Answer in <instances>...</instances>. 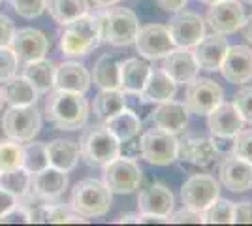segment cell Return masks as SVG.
Masks as SVG:
<instances>
[{"mask_svg": "<svg viewBox=\"0 0 252 226\" xmlns=\"http://www.w3.org/2000/svg\"><path fill=\"white\" fill-rule=\"evenodd\" d=\"M43 102V117L53 125L55 130H79L85 129L89 121V104L81 93L74 91H63V89H51L45 93Z\"/></svg>", "mask_w": 252, "mask_h": 226, "instance_id": "6da1fadb", "label": "cell"}, {"mask_svg": "<svg viewBox=\"0 0 252 226\" xmlns=\"http://www.w3.org/2000/svg\"><path fill=\"white\" fill-rule=\"evenodd\" d=\"M102 43V17L98 11L77 17L75 21L61 27L59 32V49L64 57H87Z\"/></svg>", "mask_w": 252, "mask_h": 226, "instance_id": "7a4b0ae2", "label": "cell"}, {"mask_svg": "<svg viewBox=\"0 0 252 226\" xmlns=\"http://www.w3.org/2000/svg\"><path fill=\"white\" fill-rule=\"evenodd\" d=\"M111 202L113 193L109 191V187L102 179L93 177L77 181L70 194V207L87 219L107 215L111 209Z\"/></svg>", "mask_w": 252, "mask_h": 226, "instance_id": "3957f363", "label": "cell"}, {"mask_svg": "<svg viewBox=\"0 0 252 226\" xmlns=\"http://www.w3.org/2000/svg\"><path fill=\"white\" fill-rule=\"evenodd\" d=\"M121 141L105 129V125H93L83 130L79 140V157L91 168H105L121 155Z\"/></svg>", "mask_w": 252, "mask_h": 226, "instance_id": "277c9868", "label": "cell"}, {"mask_svg": "<svg viewBox=\"0 0 252 226\" xmlns=\"http://www.w3.org/2000/svg\"><path fill=\"white\" fill-rule=\"evenodd\" d=\"M102 17V42L115 45V47H126L136 42L139 32V21L137 15L128 8H100Z\"/></svg>", "mask_w": 252, "mask_h": 226, "instance_id": "5b68a950", "label": "cell"}, {"mask_svg": "<svg viewBox=\"0 0 252 226\" xmlns=\"http://www.w3.org/2000/svg\"><path fill=\"white\" fill-rule=\"evenodd\" d=\"M0 127L6 138L15 140L19 143L34 140L42 130V113L36 108V104L31 106H10L2 113Z\"/></svg>", "mask_w": 252, "mask_h": 226, "instance_id": "8992f818", "label": "cell"}, {"mask_svg": "<svg viewBox=\"0 0 252 226\" xmlns=\"http://www.w3.org/2000/svg\"><path fill=\"white\" fill-rule=\"evenodd\" d=\"M177 147L179 140L175 138V134L157 127L147 130L139 140L141 159L155 166H168L177 161Z\"/></svg>", "mask_w": 252, "mask_h": 226, "instance_id": "52a82bcc", "label": "cell"}, {"mask_svg": "<svg viewBox=\"0 0 252 226\" xmlns=\"http://www.w3.org/2000/svg\"><path fill=\"white\" fill-rule=\"evenodd\" d=\"M224 102V91L222 87L209 77H196L187 83L185 93V106L189 113L194 115H209L217 106Z\"/></svg>", "mask_w": 252, "mask_h": 226, "instance_id": "ba28073f", "label": "cell"}, {"mask_svg": "<svg viewBox=\"0 0 252 226\" xmlns=\"http://www.w3.org/2000/svg\"><path fill=\"white\" fill-rule=\"evenodd\" d=\"M141 168L132 157L119 155L115 161H111L104 168V181L109 191L115 194H132L136 193L141 185Z\"/></svg>", "mask_w": 252, "mask_h": 226, "instance_id": "9c48e42d", "label": "cell"}, {"mask_svg": "<svg viewBox=\"0 0 252 226\" xmlns=\"http://www.w3.org/2000/svg\"><path fill=\"white\" fill-rule=\"evenodd\" d=\"M220 194L219 181L209 173H194L181 187V200L185 207L203 213Z\"/></svg>", "mask_w": 252, "mask_h": 226, "instance_id": "30bf717a", "label": "cell"}, {"mask_svg": "<svg viewBox=\"0 0 252 226\" xmlns=\"http://www.w3.org/2000/svg\"><path fill=\"white\" fill-rule=\"evenodd\" d=\"M134 45H136L137 53L147 61H160L175 47L166 25L139 27V32L136 36Z\"/></svg>", "mask_w": 252, "mask_h": 226, "instance_id": "8fae6325", "label": "cell"}, {"mask_svg": "<svg viewBox=\"0 0 252 226\" xmlns=\"http://www.w3.org/2000/svg\"><path fill=\"white\" fill-rule=\"evenodd\" d=\"M168 31L173 43H175V47L192 49L205 36V21H203L201 15L194 13V11L181 10L169 21Z\"/></svg>", "mask_w": 252, "mask_h": 226, "instance_id": "7c38bea8", "label": "cell"}, {"mask_svg": "<svg viewBox=\"0 0 252 226\" xmlns=\"http://www.w3.org/2000/svg\"><path fill=\"white\" fill-rule=\"evenodd\" d=\"M205 19L213 32L233 34L241 31L245 23V10L239 0H219L211 4Z\"/></svg>", "mask_w": 252, "mask_h": 226, "instance_id": "4fadbf2b", "label": "cell"}, {"mask_svg": "<svg viewBox=\"0 0 252 226\" xmlns=\"http://www.w3.org/2000/svg\"><path fill=\"white\" fill-rule=\"evenodd\" d=\"M220 151L215 138L207 136H185L179 140L177 159L183 162H189L192 166H211L219 159Z\"/></svg>", "mask_w": 252, "mask_h": 226, "instance_id": "5bb4252c", "label": "cell"}, {"mask_svg": "<svg viewBox=\"0 0 252 226\" xmlns=\"http://www.w3.org/2000/svg\"><path fill=\"white\" fill-rule=\"evenodd\" d=\"M219 179L231 193H245L252 189V164L233 153H226L219 164Z\"/></svg>", "mask_w": 252, "mask_h": 226, "instance_id": "9a60e30c", "label": "cell"}, {"mask_svg": "<svg viewBox=\"0 0 252 226\" xmlns=\"http://www.w3.org/2000/svg\"><path fill=\"white\" fill-rule=\"evenodd\" d=\"M220 74L233 85H245L252 79V49L247 45H230L220 65Z\"/></svg>", "mask_w": 252, "mask_h": 226, "instance_id": "2e32d148", "label": "cell"}, {"mask_svg": "<svg viewBox=\"0 0 252 226\" xmlns=\"http://www.w3.org/2000/svg\"><path fill=\"white\" fill-rule=\"evenodd\" d=\"M68 189V172L47 166L42 172L32 173L31 194L43 202H55Z\"/></svg>", "mask_w": 252, "mask_h": 226, "instance_id": "e0dca14e", "label": "cell"}, {"mask_svg": "<svg viewBox=\"0 0 252 226\" xmlns=\"http://www.w3.org/2000/svg\"><path fill=\"white\" fill-rule=\"evenodd\" d=\"M243 127L245 121L231 102H222L220 106H217L207 115V129L213 138H220V140L235 138Z\"/></svg>", "mask_w": 252, "mask_h": 226, "instance_id": "ac0fdd59", "label": "cell"}, {"mask_svg": "<svg viewBox=\"0 0 252 226\" xmlns=\"http://www.w3.org/2000/svg\"><path fill=\"white\" fill-rule=\"evenodd\" d=\"M162 70L177 83V85H187L192 79L198 77L200 66L194 59L192 49L187 47H173L164 59H162Z\"/></svg>", "mask_w": 252, "mask_h": 226, "instance_id": "d6986e66", "label": "cell"}, {"mask_svg": "<svg viewBox=\"0 0 252 226\" xmlns=\"http://www.w3.org/2000/svg\"><path fill=\"white\" fill-rule=\"evenodd\" d=\"M49 47H51L49 38L42 31L32 29V27L15 31L13 42H11V49L15 51L19 63H29V61L42 59L47 55Z\"/></svg>", "mask_w": 252, "mask_h": 226, "instance_id": "ffe728a7", "label": "cell"}, {"mask_svg": "<svg viewBox=\"0 0 252 226\" xmlns=\"http://www.w3.org/2000/svg\"><path fill=\"white\" fill-rule=\"evenodd\" d=\"M137 207H139V213L143 215L169 217L171 211L175 209V198L166 185L151 183L139 191Z\"/></svg>", "mask_w": 252, "mask_h": 226, "instance_id": "44dd1931", "label": "cell"}, {"mask_svg": "<svg viewBox=\"0 0 252 226\" xmlns=\"http://www.w3.org/2000/svg\"><path fill=\"white\" fill-rule=\"evenodd\" d=\"M228 47H230V43L224 38V34L213 32L209 36L205 34L200 40V43L192 47V53H194V59L200 66V70L219 72Z\"/></svg>", "mask_w": 252, "mask_h": 226, "instance_id": "7402d4cb", "label": "cell"}, {"mask_svg": "<svg viewBox=\"0 0 252 226\" xmlns=\"http://www.w3.org/2000/svg\"><path fill=\"white\" fill-rule=\"evenodd\" d=\"M189 109L185 106V102H177V100H166L160 102L157 108L151 113V121L157 129H162L171 134H179L187 129L189 125Z\"/></svg>", "mask_w": 252, "mask_h": 226, "instance_id": "603a6c76", "label": "cell"}, {"mask_svg": "<svg viewBox=\"0 0 252 226\" xmlns=\"http://www.w3.org/2000/svg\"><path fill=\"white\" fill-rule=\"evenodd\" d=\"M93 83L91 72L85 68L81 63L75 61H64L61 65H57L55 72V85L53 89H63V91H74L85 95Z\"/></svg>", "mask_w": 252, "mask_h": 226, "instance_id": "cb8c5ba5", "label": "cell"}, {"mask_svg": "<svg viewBox=\"0 0 252 226\" xmlns=\"http://www.w3.org/2000/svg\"><path fill=\"white\" fill-rule=\"evenodd\" d=\"M175 95H177V83L162 68H151L147 83L137 97L143 104H160L175 98Z\"/></svg>", "mask_w": 252, "mask_h": 226, "instance_id": "d4e9b609", "label": "cell"}, {"mask_svg": "<svg viewBox=\"0 0 252 226\" xmlns=\"http://www.w3.org/2000/svg\"><path fill=\"white\" fill-rule=\"evenodd\" d=\"M151 74V65L137 57L126 59L121 63V91L125 95H139L141 89L147 83Z\"/></svg>", "mask_w": 252, "mask_h": 226, "instance_id": "484cf974", "label": "cell"}, {"mask_svg": "<svg viewBox=\"0 0 252 226\" xmlns=\"http://www.w3.org/2000/svg\"><path fill=\"white\" fill-rule=\"evenodd\" d=\"M55 72H57V63H53L47 57H42L25 63L21 75L38 91V95H45L55 85Z\"/></svg>", "mask_w": 252, "mask_h": 226, "instance_id": "4316f807", "label": "cell"}, {"mask_svg": "<svg viewBox=\"0 0 252 226\" xmlns=\"http://www.w3.org/2000/svg\"><path fill=\"white\" fill-rule=\"evenodd\" d=\"M47 155H49V166L64 172H72L81 159L79 143L70 138H55L47 141Z\"/></svg>", "mask_w": 252, "mask_h": 226, "instance_id": "83f0119b", "label": "cell"}, {"mask_svg": "<svg viewBox=\"0 0 252 226\" xmlns=\"http://www.w3.org/2000/svg\"><path fill=\"white\" fill-rule=\"evenodd\" d=\"M121 59L113 53H104L94 63L93 81L100 89H119L121 87Z\"/></svg>", "mask_w": 252, "mask_h": 226, "instance_id": "f1b7e54d", "label": "cell"}, {"mask_svg": "<svg viewBox=\"0 0 252 226\" xmlns=\"http://www.w3.org/2000/svg\"><path fill=\"white\" fill-rule=\"evenodd\" d=\"M104 125L105 129L109 130L121 143L132 141L139 134V130H141V121L136 115V111H132V109L128 108H123L119 113L111 115L109 119H105Z\"/></svg>", "mask_w": 252, "mask_h": 226, "instance_id": "f546056e", "label": "cell"}, {"mask_svg": "<svg viewBox=\"0 0 252 226\" xmlns=\"http://www.w3.org/2000/svg\"><path fill=\"white\" fill-rule=\"evenodd\" d=\"M45 11L59 27L75 21L77 17L91 11L89 0H45Z\"/></svg>", "mask_w": 252, "mask_h": 226, "instance_id": "4dcf8cb0", "label": "cell"}, {"mask_svg": "<svg viewBox=\"0 0 252 226\" xmlns=\"http://www.w3.org/2000/svg\"><path fill=\"white\" fill-rule=\"evenodd\" d=\"M2 87V95H4V102L8 106H31L36 104L38 100V91L23 77V75H13L8 81L0 83Z\"/></svg>", "mask_w": 252, "mask_h": 226, "instance_id": "1f68e13d", "label": "cell"}, {"mask_svg": "<svg viewBox=\"0 0 252 226\" xmlns=\"http://www.w3.org/2000/svg\"><path fill=\"white\" fill-rule=\"evenodd\" d=\"M123 108H126V95L121 89H100L93 102L94 115L100 121L109 119Z\"/></svg>", "mask_w": 252, "mask_h": 226, "instance_id": "d6a6232c", "label": "cell"}, {"mask_svg": "<svg viewBox=\"0 0 252 226\" xmlns=\"http://www.w3.org/2000/svg\"><path fill=\"white\" fill-rule=\"evenodd\" d=\"M0 187L4 191H8L11 196H15L17 200L27 198L31 194L32 173L27 172L23 166L10 170V172H0Z\"/></svg>", "mask_w": 252, "mask_h": 226, "instance_id": "836d02e7", "label": "cell"}, {"mask_svg": "<svg viewBox=\"0 0 252 226\" xmlns=\"http://www.w3.org/2000/svg\"><path fill=\"white\" fill-rule=\"evenodd\" d=\"M49 166L47 141H27L23 143V168L31 173L42 172Z\"/></svg>", "mask_w": 252, "mask_h": 226, "instance_id": "e575fe53", "label": "cell"}, {"mask_svg": "<svg viewBox=\"0 0 252 226\" xmlns=\"http://www.w3.org/2000/svg\"><path fill=\"white\" fill-rule=\"evenodd\" d=\"M23 166V143L10 138L0 140V172H10Z\"/></svg>", "mask_w": 252, "mask_h": 226, "instance_id": "d590c367", "label": "cell"}, {"mask_svg": "<svg viewBox=\"0 0 252 226\" xmlns=\"http://www.w3.org/2000/svg\"><path fill=\"white\" fill-rule=\"evenodd\" d=\"M201 215H203V225H231L233 202H228L219 196Z\"/></svg>", "mask_w": 252, "mask_h": 226, "instance_id": "8d00e7d4", "label": "cell"}, {"mask_svg": "<svg viewBox=\"0 0 252 226\" xmlns=\"http://www.w3.org/2000/svg\"><path fill=\"white\" fill-rule=\"evenodd\" d=\"M45 223H55V225H68V223H75V225H85L87 217L75 213L70 205L55 204V202H47L45 204Z\"/></svg>", "mask_w": 252, "mask_h": 226, "instance_id": "74e56055", "label": "cell"}, {"mask_svg": "<svg viewBox=\"0 0 252 226\" xmlns=\"http://www.w3.org/2000/svg\"><path fill=\"white\" fill-rule=\"evenodd\" d=\"M17 68H19V59L11 49V45L0 47V83L8 81L17 74Z\"/></svg>", "mask_w": 252, "mask_h": 226, "instance_id": "f35d334b", "label": "cell"}, {"mask_svg": "<svg viewBox=\"0 0 252 226\" xmlns=\"http://www.w3.org/2000/svg\"><path fill=\"white\" fill-rule=\"evenodd\" d=\"M11 8L23 19H36L45 11V0H10Z\"/></svg>", "mask_w": 252, "mask_h": 226, "instance_id": "ab89813d", "label": "cell"}, {"mask_svg": "<svg viewBox=\"0 0 252 226\" xmlns=\"http://www.w3.org/2000/svg\"><path fill=\"white\" fill-rule=\"evenodd\" d=\"M231 104L239 111L243 121L252 125V87H243L241 91H237L233 95V102Z\"/></svg>", "mask_w": 252, "mask_h": 226, "instance_id": "60d3db41", "label": "cell"}, {"mask_svg": "<svg viewBox=\"0 0 252 226\" xmlns=\"http://www.w3.org/2000/svg\"><path fill=\"white\" fill-rule=\"evenodd\" d=\"M231 153L237 155L243 161H247L252 164V129H249V130L243 129L241 132L233 138Z\"/></svg>", "mask_w": 252, "mask_h": 226, "instance_id": "b9f144b4", "label": "cell"}, {"mask_svg": "<svg viewBox=\"0 0 252 226\" xmlns=\"http://www.w3.org/2000/svg\"><path fill=\"white\" fill-rule=\"evenodd\" d=\"M31 223V213H29V207L25 204L11 205L8 211H4L0 215V225H29Z\"/></svg>", "mask_w": 252, "mask_h": 226, "instance_id": "7bdbcfd3", "label": "cell"}, {"mask_svg": "<svg viewBox=\"0 0 252 226\" xmlns=\"http://www.w3.org/2000/svg\"><path fill=\"white\" fill-rule=\"evenodd\" d=\"M169 223H175V225H203V215L200 211H192L189 207H183L179 211H171L169 215Z\"/></svg>", "mask_w": 252, "mask_h": 226, "instance_id": "ee69618b", "label": "cell"}, {"mask_svg": "<svg viewBox=\"0 0 252 226\" xmlns=\"http://www.w3.org/2000/svg\"><path fill=\"white\" fill-rule=\"evenodd\" d=\"M15 23L11 21L6 13H0V47L11 45L13 36H15Z\"/></svg>", "mask_w": 252, "mask_h": 226, "instance_id": "f6af8a7d", "label": "cell"}, {"mask_svg": "<svg viewBox=\"0 0 252 226\" xmlns=\"http://www.w3.org/2000/svg\"><path fill=\"white\" fill-rule=\"evenodd\" d=\"M235 225H252V204L251 202H237L233 204V219Z\"/></svg>", "mask_w": 252, "mask_h": 226, "instance_id": "bcb514c9", "label": "cell"}, {"mask_svg": "<svg viewBox=\"0 0 252 226\" xmlns=\"http://www.w3.org/2000/svg\"><path fill=\"white\" fill-rule=\"evenodd\" d=\"M187 2L189 0H158V6L166 11V13H177V11H181L185 8Z\"/></svg>", "mask_w": 252, "mask_h": 226, "instance_id": "7dc6e473", "label": "cell"}, {"mask_svg": "<svg viewBox=\"0 0 252 226\" xmlns=\"http://www.w3.org/2000/svg\"><path fill=\"white\" fill-rule=\"evenodd\" d=\"M17 204V198L15 196H11L8 191H4L2 187H0V215L4 213V211H8L11 205Z\"/></svg>", "mask_w": 252, "mask_h": 226, "instance_id": "c3c4849f", "label": "cell"}, {"mask_svg": "<svg viewBox=\"0 0 252 226\" xmlns=\"http://www.w3.org/2000/svg\"><path fill=\"white\" fill-rule=\"evenodd\" d=\"M168 225L169 217H160V215H143L139 213V219H137V225Z\"/></svg>", "mask_w": 252, "mask_h": 226, "instance_id": "681fc988", "label": "cell"}, {"mask_svg": "<svg viewBox=\"0 0 252 226\" xmlns=\"http://www.w3.org/2000/svg\"><path fill=\"white\" fill-rule=\"evenodd\" d=\"M241 31H243V36H245V40H247L249 43H252V15L245 17V23H243Z\"/></svg>", "mask_w": 252, "mask_h": 226, "instance_id": "f907efd6", "label": "cell"}, {"mask_svg": "<svg viewBox=\"0 0 252 226\" xmlns=\"http://www.w3.org/2000/svg\"><path fill=\"white\" fill-rule=\"evenodd\" d=\"M137 219H139V213H126V215L119 217L115 223L117 225H123V223H136L137 225Z\"/></svg>", "mask_w": 252, "mask_h": 226, "instance_id": "816d5d0a", "label": "cell"}, {"mask_svg": "<svg viewBox=\"0 0 252 226\" xmlns=\"http://www.w3.org/2000/svg\"><path fill=\"white\" fill-rule=\"evenodd\" d=\"M91 4H94L96 8H109V6H117L121 0H89Z\"/></svg>", "mask_w": 252, "mask_h": 226, "instance_id": "f5cc1de1", "label": "cell"}, {"mask_svg": "<svg viewBox=\"0 0 252 226\" xmlns=\"http://www.w3.org/2000/svg\"><path fill=\"white\" fill-rule=\"evenodd\" d=\"M4 95H2V87H0V113H2V109H4Z\"/></svg>", "mask_w": 252, "mask_h": 226, "instance_id": "db71d44e", "label": "cell"}, {"mask_svg": "<svg viewBox=\"0 0 252 226\" xmlns=\"http://www.w3.org/2000/svg\"><path fill=\"white\" fill-rule=\"evenodd\" d=\"M201 2H205V4H209L211 6V4H215V2H219V0H201Z\"/></svg>", "mask_w": 252, "mask_h": 226, "instance_id": "11a10c76", "label": "cell"}, {"mask_svg": "<svg viewBox=\"0 0 252 226\" xmlns=\"http://www.w3.org/2000/svg\"><path fill=\"white\" fill-rule=\"evenodd\" d=\"M245 2H247V4H252V0H245Z\"/></svg>", "mask_w": 252, "mask_h": 226, "instance_id": "9f6ffc18", "label": "cell"}, {"mask_svg": "<svg viewBox=\"0 0 252 226\" xmlns=\"http://www.w3.org/2000/svg\"><path fill=\"white\" fill-rule=\"evenodd\" d=\"M2 2H4V0H0V4H2Z\"/></svg>", "mask_w": 252, "mask_h": 226, "instance_id": "6f0895ef", "label": "cell"}]
</instances>
